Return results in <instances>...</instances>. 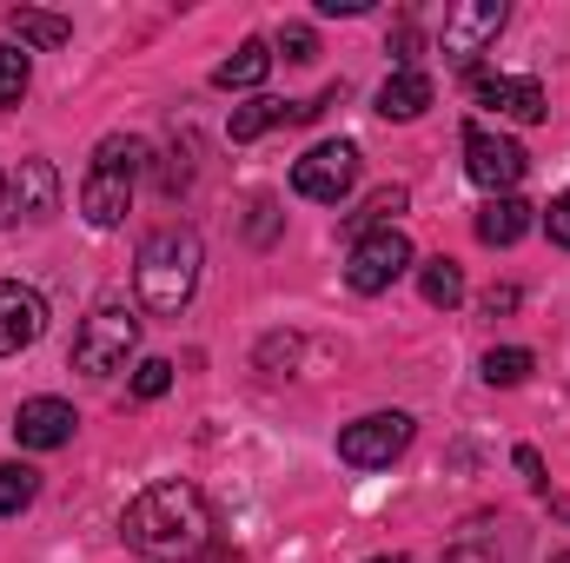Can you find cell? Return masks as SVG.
<instances>
[{"mask_svg": "<svg viewBox=\"0 0 570 563\" xmlns=\"http://www.w3.org/2000/svg\"><path fill=\"white\" fill-rule=\"evenodd\" d=\"M120 537H127L134 551H146V557H193V551L213 537V511H206L199 484L166 477V484H146L140 497L127 504Z\"/></svg>", "mask_w": 570, "mask_h": 563, "instance_id": "cell-1", "label": "cell"}, {"mask_svg": "<svg viewBox=\"0 0 570 563\" xmlns=\"http://www.w3.org/2000/svg\"><path fill=\"white\" fill-rule=\"evenodd\" d=\"M199 266H206V246L193 226H166L153 233L134 259V285H140V305L153 318H179L199 292Z\"/></svg>", "mask_w": 570, "mask_h": 563, "instance_id": "cell-2", "label": "cell"}, {"mask_svg": "<svg viewBox=\"0 0 570 563\" xmlns=\"http://www.w3.org/2000/svg\"><path fill=\"white\" fill-rule=\"evenodd\" d=\"M140 166H146V140H134V134H107V140L94 146V166H87V186H80V213H87V226L107 233V226L127 219Z\"/></svg>", "mask_w": 570, "mask_h": 563, "instance_id": "cell-3", "label": "cell"}, {"mask_svg": "<svg viewBox=\"0 0 570 563\" xmlns=\"http://www.w3.org/2000/svg\"><path fill=\"white\" fill-rule=\"evenodd\" d=\"M134 345H140V318H134L127 305H94V312L80 318V332H73V372L114 378V372L134 358Z\"/></svg>", "mask_w": 570, "mask_h": 563, "instance_id": "cell-4", "label": "cell"}, {"mask_svg": "<svg viewBox=\"0 0 570 563\" xmlns=\"http://www.w3.org/2000/svg\"><path fill=\"white\" fill-rule=\"evenodd\" d=\"M405 273H412V239H405L399 226H379V233H365V239L352 246V259H345V285H352V292H365V298L392 292Z\"/></svg>", "mask_w": 570, "mask_h": 563, "instance_id": "cell-5", "label": "cell"}, {"mask_svg": "<svg viewBox=\"0 0 570 563\" xmlns=\"http://www.w3.org/2000/svg\"><path fill=\"white\" fill-rule=\"evenodd\" d=\"M358 186V146L352 140H325L312 146L298 166H292V192L298 199H318V206H338L345 192Z\"/></svg>", "mask_w": 570, "mask_h": 563, "instance_id": "cell-6", "label": "cell"}, {"mask_svg": "<svg viewBox=\"0 0 570 563\" xmlns=\"http://www.w3.org/2000/svg\"><path fill=\"white\" fill-rule=\"evenodd\" d=\"M504 33V0H458V7H444V27H438V47H444V60H478L491 40Z\"/></svg>", "mask_w": 570, "mask_h": 563, "instance_id": "cell-7", "label": "cell"}, {"mask_svg": "<svg viewBox=\"0 0 570 563\" xmlns=\"http://www.w3.org/2000/svg\"><path fill=\"white\" fill-rule=\"evenodd\" d=\"M524 166H531V152H524L518 140L484 134V127H464V172H471V186H484V192H511V186L524 179Z\"/></svg>", "mask_w": 570, "mask_h": 563, "instance_id": "cell-8", "label": "cell"}, {"mask_svg": "<svg viewBox=\"0 0 570 563\" xmlns=\"http://www.w3.org/2000/svg\"><path fill=\"white\" fill-rule=\"evenodd\" d=\"M405 444H412V418H405V412H372V418H358V424H345V431H338V457H345V464H358V471L392 464Z\"/></svg>", "mask_w": 570, "mask_h": 563, "instance_id": "cell-9", "label": "cell"}, {"mask_svg": "<svg viewBox=\"0 0 570 563\" xmlns=\"http://www.w3.org/2000/svg\"><path fill=\"white\" fill-rule=\"evenodd\" d=\"M40 332H47V298L20 279H0V358L27 352Z\"/></svg>", "mask_w": 570, "mask_h": 563, "instance_id": "cell-10", "label": "cell"}, {"mask_svg": "<svg viewBox=\"0 0 570 563\" xmlns=\"http://www.w3.org/2000/svg\"><path fill=\"white\" fill-rule=\"evenodd\" d=\"M478 100L491 113H504V120H524V127H538L551 113V100H544V87L531 73H478Z\"/></svg>", "mask_w": 570, "mask_h": 563, "instance_id": "cell-11", "label": "cell"}, {"mask_svg": "<svg viewBox=\"0 0 570 563\" xmlns=\"http://www.w3.org/2000/svg\"><path fill=\"white\" fill-rule=\"evenodd\" d=\"M73 405L67 398H27L20 412H13V437L27 444V451H60V444H73Z\"/></svg>", "mask_w": 570, "mask_h": 563, "instance_id": "cell-12", "label": "cell"}, {"mask_svg": "<svg viewBox=\"0 0 570 563\" xmlns=\"http://www.w3.org/2000/svg\"><path fill=\"white\" fill-rule=\"evenodd\" d=\"M13 206H20V219L47 226V219L60 213V172H53L47 159H20V172H13Z\"/></svg>", "mask_w": 570, "mask_h": 563, "instance_id": "cell-13", "label": "cell"}, {"mask_svg": "<svg viewBox=\"0 0 570 563\" xmlns=\"http://www.w3.org/2000/svg\"><path fill=\"white\" fill-rule=\"evenodd\" d=\"M431 107V73H419V67H399L385 87H379V113L385 120H419Z\"/></svg>", "mask_w": 570, "mask_h": 563, "instance_id": "cell-14", "label": "cell"}, {"mask_svg": "<svg viewBox=\"0 0 570 563\" xmlns=\"http://www.w3.org/2000/svg\"><path fill=\"white\" fill-rule=\"evenodd\" d=\"M7 27H13L20 47H40V53H60V47L73 40V20H60V13H47V7H13Z\"/></svg>", "mask_w": 570, "mask_h": 563, "instance_id": "cell-15", "label": "cell"}, {"mask_svg": "<svg viewBox=\"0 0 570 563\" xmlns=\"http://www.w3.org/2000/svg\"><path fill=\"white\" fill-rule=\"evenodd\" d=\"M266 73H273V47H266V40H246L233 60L213 67V87H219V93H246V87H259Z\"/></svg>", "mask_w": 570, "mask_h": 563, "instance_id": "cell-16", "label": "cell"}, {"mask_svg": "<svg viewBox=\"0 0 570 563\" xmlns=\"http://www.w3.org/2000/svg\"><path fill=\"white\" fill-rule=\"evenodd\" d=\"M524 233H531V206H524V199H511V192H504V199H491V206L478 213V239H484V246H518Z\"/></svg>", "mask_w": 570, "mask_h": 563, "instance_id": "cell-17", "label": "cell"}, {"mask_svg": "<svg viewBox=\"0 0 570 563\" xmlns=\"http://www.w3.org/2000/svg\"><path fill=\"white\" fill-rule=\"evenodd\" d=\"M419 292H425V305L451 312V305L464 298V266H458V259H425V266H419Z\"/></svg>", "mask_w": 570, "mask_h": 563, "instance_id": "cell-18", "label": "cell"}, {"mask_svg": "<svg viewBox=\"0 0 570 563\" xmlns=\"http://www.w3.org/2000/svg\"><path fill=\"white\" fill-rule=\"evenodd\" d=\"M40 497V471L33 464H0V517H20Z\"/></svg>", "mask_w": 570, "mask_h": 563, "instance_id": "cell-19", "label": "cell"}, {"mask_svg": "<svg viewBox=\"0 0 570 563\" xmlns=\"http://www.w3.org/2000/svg\"><path fill=\"white\" fill-rule=\"evenodd\" d=\"M538 372V358L524 345H504V352H484V385H524Z\"/></svg>", "mask_w": 570, "mask_h": 563, "instance_id": "cell-20", "label": "cell"}, {"mask_svg": "<svg viewBox=\"0 0 570 563\" xmlns=\"http://www.w3.org/2000/svg\"><path fill=\"white\" fill-rule=\"evenodd\" d=\"M27 87H33L27 53H20V47H0V113H13V107L27 100Z\"/></svg>", "mask_w": 570, "mask_h": 563, "instance_id": "cell-21", "label": "cell"}, {"mask_svg": "<svg viewBox=\"0 0 570 563\" xmlns=\"http://www.w3.org/2000/svg\"><path fill=\"white\" fill-rule=\"evenodd\" d=\"M399 213H405V186H385V192L365 199V213H352V226H372V233H379V226H392Z\"/></svg>", "mask_w": 570, "mask_h": 563, "instance_id": "cell-22", "label": "cell"}, {"mask_svg": "<svg viewBox=\"0 0 570 563\" xmlns=\"http://www.w3.org/2000/svg\"><path fill=\"white\" fill-rule=\"evenodd\" d=\"M134 392H140V398H166V392H173V365H166V358H146L140 372H134Z\"/></svg>", "mask_w": 570, "mask_h": 563, "instance_id": "cell-23", "label": "cell"}, {"mask_svg": "<svg viewBox=\"0 0 570 563\" xmlns=\"http://www.w3.org/2000/svg\"><path fill=\"white\" fill-rule=\"evenodd\" d=\"M279 53L285 60H298V67L318 60V33H312V27H279Z\"/></svg>", "mask_w": 570, "mask_h": 563, "instance_id": "cell-24", "label": "cell"}, {"mask_svg": "<svg viewBox=\"0 0 570 563\" xmlns=\"http://www.w3.org/2000/svg\"><path fill=\"white\" fill-rule=\"evenodd\" d=\"M292 358H298V338H292V332H273V338H266V345H259V365H266V372H273V365H292Z\"/></svg>", "mask_w": 570, "mask_h": 563, "instance_id": "cell-25", "label": "cell"}, {"mask_svg": "<svg viewBox=\"0 0 570 563\" xmlns=\"http://www.w3.org/2000/svg\"><path fill=\"white\" fill-rule=\"evenodd\" d=\"M544 226H551V246H570V192H558V199H551Z\"/></svg>", "mask_w": 570, "mask_h": 563, "instance_id": "cell-26", "label": "cell"}, {"mask_svg": "<svg viewBox=\"0 0 570 563\" xmlns=\"http://www.w3.org/2000/svg\"><path fill=\"white\" fill-rule=\"evenodd\" d=\"M518 312V285H491L484 292V318H511Z\"/></svg>", "mask_w": 570, "mask_h": 563, "instance_id": "cell-27", "label": "cell"}, {"mask_svg": "<svg viewBox=\"0 0 570 563\" xmlns=\"http://www.w3.org/2000/svg\"><path fill=\"white\" fill-rule=\"evenodd\" d=\"M392 53L412 67V53H419V27H412V20H399V27H392Z\"/></svg>", "mask_w": 570, "mask_h": 563, "instance_id": "cell-28", "label": "cell"}, {"mask_svg": "<svg viewBox=\"0 0 570 563\" xmlns=\"http://www.w3.org/2000/svg\"><path fill=\"white\" fill-rule=\"evenodd\" d=\"M518 471H524V477H531V484H544V457H538V451H531V444H518Z\"/></svg>", "mask_w": 570, "mask_h": 563, "instance_id": "cell-29", "label": "cell"}, {"mask_svg": "<svg viewBox=\"0 0 570 563\" xmlns=\"http://www.w3.org/2000/svg\"><path fill=\"white\" fill-rule=\"evenodd\" d=\"M365 7H372V0H318V13H332V20H338V13L352 20V13H365Z\"/></svg>", "mask_w": 570, "mask_h": 563, "instance_id": "cell-30", "label": "cell"}, {"mask_svg": "<svg viewBox=\"0 0 570 563\" xmlns=\"http://www.w3.org/2000/svg\"><path fill=\"white\" fill-rule=\"evenodd\" d=\"M444 563H498V557H491V551H451Z\"/></svg>", "mask_w": 570, "mask_h": 563, "instance_id": "cell-31", "label": "cell"}, {"mask_svg": "<svg viewBox=\"0 0 570 563\" xmlns=\"http://www.w3.org/2000/svg\"><path fill=\"white\" fill-rule=\"evenodd\" d=\"M0 226H13V199H7V179H0Z\"/></svg>", "mask_w": 570, "mask_h": 563, "instance_id": "cell-32", "label": "cell"}, {"mask_svg": "<svg viewBox=\"0 0 570 563\" xmlns=\"http://www.w3.org/2000/svg\"><path fill=\"white\" fill-rule=\"evenodd\" d=\"M372 563H405V557H372Z\"/></svg>", "mask_w": 570, "mask_h": 563, "instance_id": "cell-33", "label": "cell"}, {"mask_svg": "<svg viewBox=\"0 0 570 563\" xmlns=\"http://www.w3.org/2000/svg\"><path fill=\"white\" fill-rule=\"evenodd\" d=\"M558 563H570V551H564V557H558Z\"/></svg>", "mask_w": 570, "mask_h": 563, "instance_id": "cell-34", "label": "cell"}]
</instances>
